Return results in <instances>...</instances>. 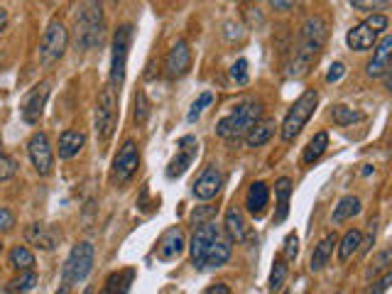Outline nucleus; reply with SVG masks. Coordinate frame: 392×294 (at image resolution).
<instances>
[{"label": "nucleus", "instance_id": "nucleus-35", "mask_svg": "<svg viewBox=\"0 0 392 294\" xmlns=\"http://www.w3.org/2000/svg\"><path fill=\"white\" fill-rule=\"evenodd\" d=\"M211 101H214V96H211L209 91H204V94H201V96L192 103V111H189L187 121H189V123H196V121H199V116L206 111V108L211 106Z\"/></svg>", "mask_w": 392, "mask_h": 294}, {"label": "nucleus", "instance_id": "nucleus-20", "mask_svg": "<svg viewBox=\"0 0 392 294\" xmlns=\"http://www.w3.org/2000/svg\"><path fill=\"white\" fill-rule=\"evenodd\" d=\"M267 204H270V189H267V184L252 182L250 189H247V194H245V209H247V214L255 216V219H260V216L265 214Z\"/></svg>", "mask_w": 392, "mask_h": 294}, {"label": "nucleus", "instance_id": "nucleus-28", "mask_svg": "<svg viewBox=\"0 0 392 294\" xmlns=\"http://www.w3.org/2000/svg\"><path fill=\"white\" fill-rule=\"evenodd\" d=\"M360 214V199L353 194L343 196L341 201H338V206L333 209V223H343V221L353 219V216Z\"/></svg>", "mask_w": 392, "mask_h": 294}, {"label": "nucleus", "instance_id": "nucleus-8", "mask_svg": "<svg viewBox=\"0 0 392 294\" xmlns=\"http://www.w3.org/2000/svg\"><path fill=\"white\" fill-rule=\"evenodd\" d=\"M118 121V96L113 86H103L96 103V133L98 140H111Z\"/></svg>", "mask_w": 392, "mask_h": 294}, {"label": "nucleus", "instance_id": "nucleus-29", "mask_svg": "<svg viewBox=\"0 0 392 294\" xmlns=\"http://www.w3.org/2000/svg\"><path fill=\"white\" fill-rule=\"evenodd\" d=\"M326 147H329V135L326 133H317V135L307 142V147H304V154H302L304 164H314L317 159H321Z\"/></svg>", "mask_w": 392, "mask_h": 294}, {"label": "nucleus", "instance_id": "nucleus-31", "mask_svg": "<svg viewBox=\"0 0 392 294\" xmlns=\"http://www.w3.org/2000/svg\"><path fill=\"white\" fill-rule=\"evenodd\" d=\"M10 267H15V270H20V272L32 270V267H35V255L25 245H15L13 250H10Z\"/></svg>", "mask_w": 392, "mask_h": 294}, {"label": "nucleus", "instance_id": "nucleus-32", "mask_svg": "<svg viewBox=\"0 0 392 294\" xmlns=\"http://www.w3.org/2000/svg\"><path fill=\"white\" fill-rule=\"evenodd\" d=\"M287 272H290V267H287L285 257H275V265H272V272H270V292L272 294L280 292L282 287H285Z\"/></svg>", "mask_w": 392, "mask_h": 294}, {"label": "nucleus", "instance_id": "nucleus-5", "mask_svg": "<svg viewBox=\"0 0 392 294\" xmlns=\"http://www.w3.org/2000/svg\"><path fill=\"white\" fill-rule=\"evenodd\" d=\"M388 23H390L388 15H383V13L370 15L365 23H360V25H355V27L348 30V35H345V44L355 51L373 49L375 44H378V37L388 30Z\"/></svg>", "mask_w": 392, "mask_h": 294}, {"label": "nucleus", "instance_id": "nucleus-26", "mask_svg": "<svg viewBox=\"0 0 392 294\" xmlns=\"http://www.w3.org/2000/svg\"><path fill=\"white\" fill-rule=\"evenodd\" d=\"M275 196H277V214H275V223H282L290 214V196H292V179L282 177L277 179L275 184Z\"/></svg>", "mask_w": 392, "mask_h": 294}, {"label": "nucleus", "instance_id": "nucleus-50", "mask_svg": "<svg viewBox=\"0 0 392 294\" xmlns=\"http://www.w3.org/2000/svg\"><path fill=\"white\" fill-rule=\"evenodd\" d=\"M0 250H3V243H0Z\"/></svg>", "mask_w": 392, "mask_h": 294}, {"label": "nucleus", "instance_id": "nucleus-43", "mask_svg": "<svg viewBox=\"0 0 392 294\" xmlns=\"http://www.w3.org/2000/svg\"><path fill=\"white\" fill-rule=\"evenodd\" d=\"M388 265H390V250H383L378 257H375V262H373V267H370L368 277H370V275H375V272H380V270H385V267H388Z\"/></svg>", "mask_w": 392, "mask_h": 294}, {"label": "nucleus", "instance_id": "nucleus-36", "mask_svg": "<svg viewBox=\"0 0 392 294\" xmlns=\"http://www.w3.org/2000/svg\"><path fill=\"white\" fill-rule=\"evenodd\" d=\"M15 172H18V164H15V159L8 157V154L0 149V182H8V179H13Z\"/></svg>", "mask_w": 392, "mask_h": 294}, {"label": "nucleus", "instance_id": "nucleus-45", "mask_svg": "<svg viewBox=\"0 0 392 294\" xmlns=\"http://www.w3.org/2000/svg\"><path fill=\"white\" fill-rule=\"evenodd\" d=\"M267 3H270L272 10H290V8H294L297 0H267Z\"/></svg>", "mask_w": 392, "mask_h": 294}, {"label": "nucleus", "instance_id": "nucleus-22", "mask_svg": "<svg viewBox=\"0 0 392 294\" xmlns=\"http://www.w3.org/2000/svg\"><path fill=\"white\" fill-rule=\"evenodd\" d=\"M275 121H270V118H265V121H257L255 125L250 128V130L245 133V145L247 147H262L265 142H270V137L275 135Z\"/></svg>", "mask_w": 392, "mask_h": 294}, {"label": "nucleus", "instance_id": "nucleus-47", "mask_svg": "<svg viewBox=\"0 0 392 294\" xmlns=\"http://www.w3.org/2000/svg\"><path fill=\"white\" fill-rule=\"evenodd\" d=\"M5 25H8V13H5V10H3V8H0V35H3Z\"/></svg>", "mask_w": 392, "mask_h": 294}, {"label": "nucleus", "instance_id": "nucleus-18", "mask_svg": "<svg viewBox=\"0 0 392 294\" xmlns=\"http://www.w3.org/2000/svg\"><path fill=\"white\" fill-rule=\"evenodd\" d=\"M390 56H392V37H390V35H385V37L380 39L378 44H375L373 59H370L368 66H365L368 76L380 79V76L390 74Z\"/></svg>", "mask_w": 392, "mask_h": 294}, {"label": "nucleus", "instance_id": "nucleus-30", "mask_svg": "<svg viewBox=\"0 0 392 294\" xmlns=\"http://www.w3.org/2000/svg\"><path fill=\"white\" fill-rule=\"evenodd\" d=\"M130 282H133V270L111 275L101 294H128V292H130Z\"/></svg>", "mask_w": 392, "mask_h": 294}, {"label": "nucleus", "instance_id": "nucleus-23", "mask_svg": "<svg viewBox=\"0 0 392 294\" xmlns=\"http://www.w3.org/2000/svg\"><path fill=\"white\" fill-rule=\"evenodd\" d=\"M336 243H338L336 233H329V235H324V238L319 240V245L314 247V252H312V260H309V267H312L314 272H319V270H324V267H326V262H329V257H331V252H333V247H336Z\"/></svg>", "mask_w": 392, "mask_h": 294}, {"label": "nucleus", "instance_id": "nucleus-24", "mask_svg": "<svg viewBox=\"0 0 392 294\" xmlns=\"http://www.w3.org/2000/svg\"><path fill=\"white\" fill-rule=\"evenodd\" d=\"M228 260H231V240H226V238H221V235H219V238L211 243L209 252H206L204 270H206V267H223Z\"/></svg>", "mask_w": 392, "mask_h": 294}, {"label": "nucleus", "instance_id": "nucleus-42", "mask_svg": "<svg viewBox=\"0 0 392 294\" xmlns=\"http://www.w3.org/2000/svg\"><path fill=\"white\" fill-rule=\"evenodd\" d=\"M343 74H345V64H343V61H336V64H331V66H329V71H326V84H338V81L343 79Z\"/></svg>", "mask_w": 392, "mask_h": 294}, {"label": "nucleus", "instance_id": "nucleus-1", "mask_svg": "<svg viewBox=\"0 0 392 294\" xmlns=\"http://www.w3.org/2000/svg\"><path fill=\"white\" fill-rule=\"evenodd\" d=\"M324 42H326V23H324L321 18L304 20V25L299 27L297 47H294V56L290 64L292 79H299V76H304L312 69V64L319 59V54H321Z\"/></svg>", "mask_w": 392, "mask_h": 294}, {"label": "nucleus", "instance_id": "nucleus-4", "mask_svg": "<svg viewBox=\"0 0 392 294\" xmlns=\"http://www.w3.org/2000/svg\"><path fill=\"white\" fill-rule=\"evenodd\" d=\"M317 103H319V94L314 89L304 91V94L292 103L290 113L285 116V121H282V128H280L282 140L292 142L294 137L302 133V128L307 125V121L314 116V111H317Z\"/></svg>", "mask_w": 392, "mask_h": 294}, {"label": "nucleus", "instance_id": "nucleus-10", "mask_svg": "<svg viewBox=\"0 0 392 294\" xmlns=\"http://www.w3.org/2000/svg\"><path fill=\"white\" fill-rule=\"evenodd\" d=\"M137 167H140V152H137V145L133 140H125L123 147L118 149L116 159H113V179L118 184H125L135 177Z\"/></svg>", "mask_w": 392, "mask_h": 294}, {"label": "nucleus", "instance_id": "nucleus-41", "mask_svg": "<svg viewBox=\"0 0 392 294\" xmlns=\"http://www.w3.org/2000/svg\"><path fill=\"white\" fill-rule=\"evenodd\" d=\"M15 226V214L8 209V206H0V233H8Z\"/></svg>", "mask_w": 392, "mask_h": 294}, {"label": "nucleus", "instance_id": "nucleus-19", "mask_svg": "<svg viewBox=\"0 0 392 294\" xmlns=\"http://www.w3.org/2000/svg\"><path fill=\"white\" fill-rule=\"evenodd\" d=\"M184 233L182 228H169L167 233L159 238V245H157V257L159 260H174V257H179L184 252Z\"/></svg>", "mask_w": 392, "mask_h": 294}, {"label": "nucleus", "instance_id": "nucleus-49", "mask_svg": "<svg viewBox=\"0 0 392 294\" xmlns=\"http://www.w3.org/2000/svg\"><path fill=\"white\" fill-rule=\"evenodd\" d=\"M84 294H94V290H91V287H86V292Z\"/></svg>", "mask_w": 392, "mask_h": 294}, {"label": "nucleus", "instance_id": "nucleus-2", "mask_svg": "<svg viewBox=\"0 0 392 294\" xmlns=\"http://www.w3.org/2000/svg\"><path fill=\"white\" fill-rule=\"evenodd\" d=\"M103 8L101 0H84L81 13L76 15V44L81 49H96L103 42Z\"/></svg>", "mask_w": 392, "mask_h": 294}, {"label": "nucleus", "instance_id": "nucleus-38", "mask_svg": "<svg viewBox=\"0 0 392 294\" xmlns=\"http://www.w3.org/2000/svg\"><path fill=\"white\" fill-rule=\"evenodd\" d=\"M147 116H149V103H147L145 94H142V91H137V96H135V121L145 123Z\"/></svg>", "mask_w": 392, "mask_h": 294}, {"label": "nucleus", "instance_id": "nucleus-15", "mask_svg": "<svg viewBox=\"0 0 392 294\" xmlns=\"http://www.w3.org/2000/svg\"><path fill=\"white\" fill-rule=\"evenodd\" d=\"M47 98H49V84H47V81H42V84L35 86V89L30 91L27 96H25V101H23V121L30 123V125L39 123V118H42V113H44V106H47Z\"/></svg>", "mask_w": 392, "mask_h": 294}, {"label": "nucleus", "instance_id": "nucleus-7", "mask_svg": "<svg viewBox=\"0 0 392 294\" xmlns=\"http://www.w3.org/2000/svg\"><path fill=\"white\" fill-rule=\"evenodd\" d=\"M133 42V25H121L113 35V51H111V86L121 89L125 84V66H128V51Z\"/></svg>", "mask_w": 392, "mask_h": 294}, {"label": "nucleus", "instance_id": "nucleus-44", "mask_svg": "<svg viewBox=\"0 0 392 294\" xmlns=\"http://www.w3.org/2000/svg\"><path fill=\"white\" fill-rule=\"evenodd\" d=\"M390 282H392V275H390V272H385L383 280L375 282V287H370V292H368V294H383V292H388Z\"/></svg>", "mask_w": 392, "mask_h": 294}, {"label": "nucleus", "instance_id": "nucleus-25", "mask_svg": "<svg viewBox=\"0 0 392 294\" xmlns=\"http://www.w3.org/2000/svg\"><path fill=\"white\" fill-rule=\"evenodd\" d=\"M226 233H228L231 240H235V243H245V240L250 238V231H247L245 219L238 209H228V214H226Z\"/></svg>", "mask_w": 392, "mask_h": 294}, {"label": "nucleus", "instance_id": "nucleus-46", "mask_svg": "<svg viewBox=\"0 0 392 294\" xmlns=\"http://www.w3.org/2000/svg\"><path fill=\"white\" fill-rule=\"evenodd\" d=\"M206 294H231V290H228V285H223V282H219V285L209 287V292H206Z\"/></svg>", "mask_w": 392, "mask_h": 294}, {"label": "nucleus", "instance_id": "nucleus-52", "mask_svg": "<svg viewBox=\"0 0 392 294\" xmlns=\"http://www.w3.org/2000/svg\"><path fill=\"white\" fill-rule=\"evenodd\" d=\"M285 294H287V292H285Z\"/></svg>", "mask_w": 392, "mask_h": 294}, {"label": "nucleus", "instance_id": "nucleus-37", "mask_svg": "<svg viewBox=\"0 0 392 294\" xmlns=\"http://www.w3.org/2000/svg\"><path fill=\"white\" fill-rule=\"evenodd\" d=\"M231 76L235 79V84L245 86L250 81V74H247V59H238L233 66H231Z\"/></svg>", "mask_w": 392, "mask_h": 294}, {"label": "nucleus", "instance_id": "nucleus-17", "mask_svg": "<svg viewBox=\"0 0 392 294\" xmlns=\"http://www.w3.org/2000/svg\"><path fill=\"white\" fill-rule=\"evenodd\" d=\"M61 233L54 228V226H44V223H32L25 228V240L30 245L39 247V250H54L56 243H59Z\"/></svg>", "mask_w": 392, "mask_h": 294}, {"label": "nucleus", "instance_id": "nucleus-34", "mask_svg": "<svg viewBox=\"0 0 392 294\" xmlns=\"http://www.w3.org/2000/svg\"><path fill=\"white\" fill-rule=\"evenodd\" d=\"M35 285H37V275H35V270H25V272H20V277H15V280L10 282V290L18 292V294H25V292L32 290Z\"/></svg>", "mask_w": 392, "mask_h": 294}, {"label": "nucleus", "instance_id": "nucleus-12", "mask_svg": "<svg viewBox=\"0 0 392 294\" xmlns=\"http://www.w3.org/2000/svg\"><path fill=\"white\" fill-rule=\"evenodd\" d=\"M221 235V228L216 223H199V228L192 235V265L196 270H204V257L209 252L211 243Z\"/></svg>", "mask_w": 392, "mask_h": 294}, {"label": "nucleus", "instance_id": "nucleus-39", "mask_svg": "<svg viewBox=\"0 0 392 294\" xmlns=\"http://www.w3.org/2000/svg\"><path fill=\"white\" fill-rule=\"evenodd\" d=\"M392 0H350L355 10H383L388 8Z\"/></svg>", "mask_w": 392, "mask_h": 294}, {"label": "nucleus", "instance_id": "nucleus-48", "mask_svg": "<svg viewBox=\"0 0 392 294\" xmlns=\"http://www.w3.org/2000/svg\"><path fill=\"white\" fill-rule=\"evenodd\" d=\"M56 294H69V287H61V290L56 292Z\"/></svg>", "mask_w": 392, "mask_h": 294}, {"label": "nucleus", "instance_id": "nucleus-14", "mask_svg": "<svg viewBox=\"0 0 392 294\" xmlns=\"http://www.w3.org/2000/svg\"><path fill=\"white\" fill-rule=\"evenodd\" d=\"M189 69H192V49L184 39H179L164 59V74L169 79H182L184 74H189Z\"/></svg>", "mask_w": 392, "mask_h": 294}, {"label": "nucleus", "instance_id": "nucleus-9", "mask_svg": "<svg viewBox=\"0 0 392 294\" xmlns=\"http://www.w3.org/2000/svg\"><path fill=\"white\" fill-rule=\"evenodd\" d=\"M66 47H69V32H66L64 23L61 20H51L42 35V42H39V59L42 64H54L64 56Z\"/></svg>", "mask_w": 392, "mask_h": 294}, {"label": "nucleus", "instance_id": "nucleus-27", "mask_svg": "<svg viewBox=\"0 0 392 294\" xmlns=\"http://www.w3.org/2000/svg\"><path fill=\"white\" fill-rule=\"evenodd\" d=\"M360 240H363V233H360L358 228L345 231V235L336 243V247H338V262H348L350 257H353L355 252L360 250Z\"/></svg>", "mask_w": 392, "mask_h": 294}, {"label": "nucleus", "instance_id": "nucleus-13", "mask_svg": "<svg viewBox=\"0 0 392 294\" xmlns=\"http://www.w3.org/2000/svg\"><path fill=\"white\" fill-rule=\"evenodd\" d=\"M196 152H199V142H196V137L194 135H184L182 140H179L177 157H174L172 162H169V167H167V177L169 179L182 177V174L194 164Z\"/></svg>", "mask_w": 392, "mask_h": 294}, {"label": "nucleus", "instance_id": "nucleus-6", "mask_svg": "<svg viewBox=\"0 0 392 294\" xmlns=\"http://www.w3.org/2000/svg\"><path fill=\"white\" fill-rule=\"evenodd\" d=\"M94 257H96V250L91 243H76L71 247L69 257H66L64 262V270H61V277H64V285L71 287V285H79V282H84L86 277H89L91 267H94Z\"/></svg>", "mask_w": 392, "mask_h": 294}, {"label": "nucleus", "instance_id": "nucleus-40", "mask_svg": "<svg viewBox=\"0 0 392 294\" xmlns=\"http://www.w3.org/2000/svg\"><path fill=\"white\" fill-rule=\"evenodd\" d=\"M299 238H297V233H290L285 238V252H282V257H285L287 262H292L294 257H297V252H299Z\"/></svg>", "mask_w": 392, "mask_h": 294}, {"label": "nucleus", "instance_id": "nucleus-33", "mask_svg": "<svg viewBox=\"0 0 392 294\" xmlns=\"http://www.w3.org/2000/svg\"><path fill=\"white\" fill-rule=\"evenodd\" d=\"M331 118H333V123H336V125H350V123L360 121V118H363V113L355 111V108H348V106H333Z\"/></svg>", "mask_w": 392, "mask_h": 294}, {"label": "nucleus", "instance_id": "nucleus-3", "mask_svg": "<svg viewBox=\"0 0 392 294\" xmlns=\"http://www.w3.org/2000/svg\"><path fill=\"white\" fill-rule=\"evenodd\" d=\"M262 118V106L257 101H245L235 106L228 116H223L216 125V135L226 140H238L245 137V133Z\"/></svg>", "mask_w": 392, "mask_h": 294}, {"label": "nucleus", "instance_id": "nucleus-51", "mask_svg": "<svg viewBox=\"0 0 392 294\" xmlns=\"http://www.w3.org/2000/svg\"><path fill=\"white\" fill-rule=\"evenodd\" d=\"M247 3H252V0H247Z\"/></svg>", "mask_w": 392, "mask_h": 294}, {"label": "nucleus", "instance_id": "nucleus-11", "mask_svg": "<svg viewBox=\"0 0 392 294\" xmlns=\"http://www.w3.org/2000/svg\"><path fill=\"white\" fill-rule=\"evenodd\" d=\"M27 152L30 159H32V167L37 169L39 177H47L54 169V152H51L49 137L44 133H35L27 142Z\"/></svg>", "mask_w": 392, "mask_h": 294}, {"label": "nucleus", "instance_id": "nucleus-16", "mask_svg": "<svg viewBox=\"0 0 392 294\" xmlns=\"http://www.w3.org/2000/svg\"><path fill=\"white\" fill-rule=\"evenodd\" d=\"M221 187H223V174H221V169L219 167H206L204 172L199 174V179L194 182V196L196 199H201V201H209V199H214V196H219L221 192Z\"/></svg>", "mask_w": 392, "mask_h": 294}, {"label": "nucleus", "instance_id": "nucleus-21", "mask_svg": "<svg viewBox=\"0 0 392 294\" xmlns=\"http://www.w3.org/2000/svg\"><path fill=\"white\" fill-rule=\"evenodd\" d=\"M86 145V133L81 130H64L59 135V157L71 159L84 149Z\"/></svg>", "mask_w": 392, "mask_h": 294}]
</instances>
